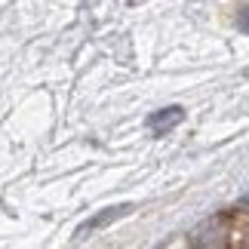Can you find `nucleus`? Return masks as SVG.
Segmentation results:
<instances>
[{
    "label": "nucleus",
    "mask_w": 249,
    "mask_h": 249,
    "mask_svg": "<svg viewBox=\"0 0 249 249\" xmlns=\"http://www.w3.org/2000/svg\"><path fill=\"white\" fill-rule=\"evenodd\" d=\"M129 209H132V206H126V203H123V206H108V209H102L99 215H92L89 222H83V225L77 228V237H86V234H95V231H99V228H105V225H111V222H117L120 215H126Z\"/></svg>",
    "instance_id": "obj_2"
},
{
    "label": "nucleus",
    "mask_w": 249,
    "mask_h": 249,
    "mask_svg": "<svg viewBox=\"0 0 249 249\" xmlns=\"http://www.w3.org/2000/svg\"><path fill=\"white\" fill-rule=\"evenodd\" d=\"M243 206H249V194H246V197H243Z\"/></svg>",
    "instance_id": "obj_4"
},
{
    "label": "nucleus",
    "mask_w": 249,
    "mask_h": 249,
    "mask_svg": "<svg viewBox=\"0 0 249 249\" xmlns=\"http://www.w3.org/2000/svg\"><path fill=\"white\" fill-rule=\"evenodd\" d=\"M185 120V111L178 108V105H169V108H160L148 117V129L157 132V136H163V132H169L172 126H178V123Z\"/></svg>",
    "instance_id": "obj_1"
},
{
    "label": "nucleus",
    "mask_w": 249,
    "mask_h": 249,
    "mask_svg": "<svg viewBox=\"0 0 249 249\" xmlns=\"http://www.w3.org/2000/svg\"><path fill=\"white\" fill-rule=\"evenodd\" d=\"M237 28H240L243 34H249V9H243V13L237 16Z\"/></svg>",
    "instance_id": "obj_3"
}]
</instances>
